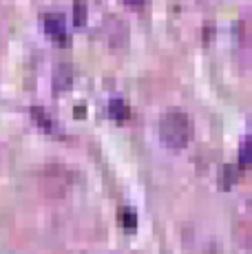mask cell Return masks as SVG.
<instances>
[{
    "instance_id": "9c48e42d",
    "label": "cell",
    "mask_w": 252,
    "mask_h": 254,
    "mask_svg": "<svg viewBox=\"0 0 252 254\" xmlns=\"http://www.w3.org/2000/svg\"><path fill=\"white\" fill-rule=\"evenodd\" d=\"M126 4H133V7H139V4H144L146 0H124Z\"/></svg>"
},
{
    "instance_id": "ba28073f",
    "label": "cell",
    "mask_w": 252,
    "mask_h": 254,
    "mask_svg": "<svg viewBox=\"0 0 252 254\" xmlns=\"http://www.w3.org/2000/svg\"><path fill=\"white\" fill-rule=\"evenodd\" d=\"M73 22L77 27H82V24L86 22V4L84 0H75L73 2Z\"/></svg>"
},
{
    "instance_id": "277c9868",
    "label": "cell",
    "mask_w": 252,
    "mask_h": 254,
    "mask_svg": "<svg viewBox=\"0 0 252 254\" xmlns=\"http://www.w3.org/2000/svg\"><path fill=\"white\" fill-rule=\"evenodd\" d=\"M109 115L113 117L115 122H124L130 117V106L126 104L124 100H120V97H115V100L109 102Z\"/></svg>"
},
{
    "instance_id": "5b68a950",
    "label": "cell",
    "mask_w": 252,
    "mask_h": 254,
    "mask_svg": "<svg viewBox=\"0 0 252 254\" xmlns=\"http://www.w3.org/2000/svg\"><path fill=\"white\" fill-rule=\"evenodd\" d=\"M31 115H33V120L38 122V126H40V128H45L47 133H56V130H58L56 120H53L51 115H47L45 109H40V106H33V109H31Z\"/></svg>"
},
{
    "instance_id": "6da1fadb",
    "label": "cell",
    "mask_w": 252,
    "mask_h": 254,
    "mask_svg": "<svg viewBox=\"0 0 252 254\" xmlns=\"http://www.w3.org/2000/svg\"><path fill=\"white\" fill-rule=\"evenodd\" d=\"M192 133H195L192 120L184 111H177V109L166 111L162 115V120H159V137H162V141L168 148H175V150L186 148L192 139Z\"/></svg>"
},
{
    "instance_id": "52a82bcc",
    "label": "cell",
    "mask_w": 252,
    "mask_h": 254,
    "mask_svg": "<svg viewBox=\"0 0 252 254\" xmlns=\"http://www.w3.org/2000/svg\"><path fill=\"white\" fill-rule=\"evenodd\" d=\"M239 164L250 166L252 164V137H246L239 146Z\"/></svg>"
},
{
    "instance_id": "8992f818",
    "label": "cell",
    "mask_w": 252,
    "mask_h": 254,
    "mask_svg": "<svg viewBox=\"0 0 252 254\" xmlns=\"http://www.w3.org/2000/svg\"><path fill=\"white\" fill-rule=\"evenodd\" d=\"M118 219L126 232H135V228H137V214H135L133 208H120Z\"/></svg>"
},
{
    "instance_id": "7a4b0ae2",
    "label": "cell",
    "mask_w": 252,
    "mask_h": 254,
    "mask_svg": "<svg viewBox=\"0 0 252 254\" xmlns=\"http://www.w3.org/2000/svg\"><path fill=\"white\" fill-rule=\"evenodd\" d=\"M42 22H45L47 36H49L53 42H58V45H62V47H66L71 42L69 29H66V20L62 13H47Z\"/></svg>"
},
{
    "instance_id": "3957f363",
    "label": "cell",
    "mask_w": 252,
    "mask_h": 254,
    "mask_svg": "<svg viewBox=\"0 0 252 254\" xmlns=\"http://www.w3.org/2000/svg\"><path fill=\"white\" fill-rule=\"evenodd\" d=\"M71 82H73V69H71V64H58V69L53 71V86H56L58 91H66L71 86Z\"/></svg>"
}]
</instances>
